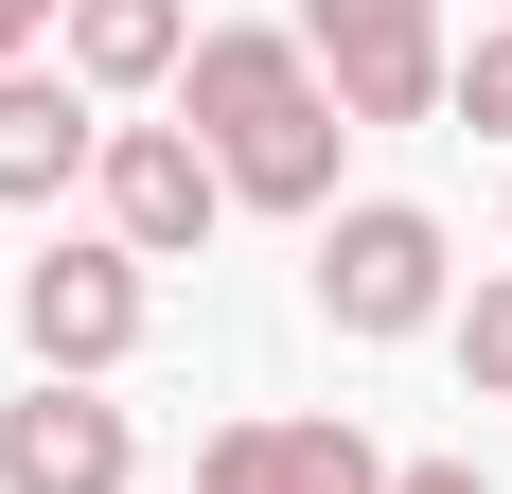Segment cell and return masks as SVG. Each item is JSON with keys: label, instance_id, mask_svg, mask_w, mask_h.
<instances>
[{"label": "cell", "instance_id": "obj_1", "mask_svg": "<svg viewBox=\"0 0 512 494\" xmlns=\"http://www.w3.org/2000/svg\"><path fill=\"white\" fill-rule=\"evenodd\" d=\"M177 124H195V159L230 177V212H336V159H354V106L318 89L301 18H212L195 71H177Z\"/></svg>", "mask_w": 512, "mask_h": 494}, {"label": "cell", "instance_id": "obj_2", "mask_svg": "<svg viewBox=\"0 0 512 494\" xmlns=\"http://www.w3.org/2000/svg\"><path fill=\"white\" fill-rule=\"evenodd\" d=\"M318 318H336L354 353L442 336V318H460V247H442V212H424V195H336V212H318Z\"/></svg>", "mask_w": 512, "mask_h": 494}, {"label": "cell", "instance_id": "obj_3", "mask_svg": "<svg viewBox=\"0 0 512 494\" xmlns=\"http://www.w3.org/2000/svg\"><path fill=\"white\" fill-rule=\"evenodd\" d=\"M142 318H159V265L106 247V230H53L36 265H18V336H36V371H71V389H106V371L142 353Z\"/></svg>", "mask_w": 512, "mask_h": 494}, {"label": "cell", "instance_id": "obj_4", "mask_svg": "<svg viewBox=\"0 0 512 494\" xmlns=\"http://www.w3.org/2000/svg\"><path fill=\"white\" fill-rule=\"evenodd\" d=\"M89 230L142 247V265H195V247L230 230V177L195 159V124H177V106H159V124H106V159H89Z\"/></svg>", "mask_w": 512, "mask_h": 494}, {"label": "cell", "instance_id": "obj_5", "mask_svg": "<svg viewBox=\"0 0 512 494\" xmlns=\"http://www.w3.org/2000/svg\"><path fill=\"white\" fill-rule=\"evenodd\" d=\"M301 53H318V89L354 106V124H424L442 71H460L442 0H301Z\"/></svg>", "mask_w": 512, "mask_h": 494}, {"label": "cell", "instance_id": "obj_6", "mask_svg": "<svg viewBox=\"0 0 512 494\" xmlns=\"http://www.w3.org/2000/svg\"><path fill=\"white\" fill-rule=\"evenodd\" d=\"M0 494H142V406L36 371V389L0 406Z\"/></svg>", "mask_w": 512, "mask_h": 494}, {"label": "cell", "instance_id": "obj_7", "mask_svg": "<svg viewBox=\"0 0 512 494\" xmlns=\"http://www.w3.org/2000/svg\"><path fill=\"white\" fill-rule=\"evenodd\" d=\"M195 494H389V459L336 424V406H248L195 442Z\"/></svg>", "mask_w": 512, "mask_h": 494}, {"label": "cell", "instance_id": "obj_8", "mask_svg": "<svg viewBox=\"0 0 512 494\" xmlns=\"http://www.w3.org/2000/svg\"><path fill=\"white\" fill-rule=\"evenodd\" d=\"M195 36H212L195 0H71V18H53V71H71L89 106H177Z\"/></svg>", "mask_w": 512, "mask_h": 494}, {"label": "cell", "instance_id": "obj_9", "mask_svg": "<svg viewBox=\"0 0 512 494\" xmlns=\"http://www.w3.org/2000/svg\"><path fill=\"white\" fill-rule=\"evenodd\" d=\"M89 159H106V106L71 71H0V212H53Z\"/></svg>", "mask_w": 512, "mask_h": 494}, {"label": "cell", "instance_id": "obj_10", "mask_svg": "<svg viewBox=\"0 0 512 494\" xmlns=\"http://www.w3.org/2000/svg\"><path fill=\"white\" fill-rule=\"evenodd\" d=\"M460 389L512 406V265H477V300H460Z\"/></svg>", "mask_w": 512, "mask_h": 494}, {"label": "cell", "instance_id": "obj_11", "mask_svg": "<svg viewBox=\"0 0 512 494\" xmlns=\"http://www.w3.org/2000/svg\"><path fill=\"white\" fill-rule=\"evenodd\" d=\"M442 106H460L477 142H512V18H495V36H477V53H460V71H442Z\"/></svg>", "mask_w": 512, "mask_h": 494}, {"label": "cell", "instance_id": "obj_12", "mask_svg": "<svg viewBox=\"0 0 512 494\" xmlns=\"http://www.w3.org/2000/svg\"><path fill=\"white\" fill-rule=\"evenodd\" d=\"M53 18H71V0H0V71H36V53H53Z\"/></svg>", "mask_w": 512, "mask_h": 494}, {"label": "cell", "instance_id": "obj_13", "mask_svg": "<svg viewBox=\"0 0 512 494\" xmlns=\"http://www.w3.org/2000/svg\"><path fill=\"white\" fill-rule=\"evenodd\" d=\"M389 494H477V459H389Z\"/></svg>", "mask_w": 512, "mask_h": 494}, {"label": "cell", "instance_id": "obj_14", "mask_svg": "<svg viewBox=\"0 0 512 494\" xmlns=\"http://www.w3.org/2000/svg\"><path fill=\"white\" fill-rule=\"evenodd\" d=\"M495 18H512V0H495Z\"/></svg>", "mask_w": 512, "mask_h": 494}]
</instances>
